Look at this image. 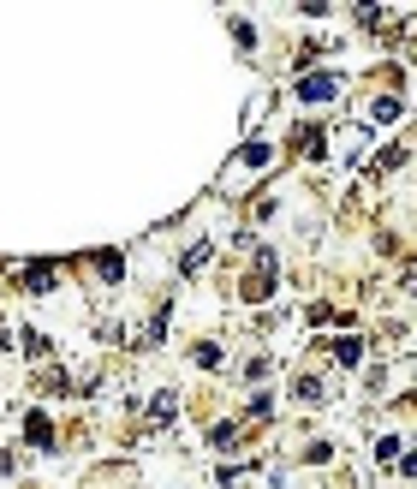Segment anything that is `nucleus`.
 I'll return each instance as SVG.
<instances>
[{"label":"nucleus","instance_id":"1","mask_svg":"<svg viewBox=\"0 0 417 489\" xmlns=\"http://www.w3.org/2000/svg\"><path fill=\"white\" fill-rule=\"evenodd\" d=\"M328 96H340V78L322 72V78H304L298 84V102H328Z\"/></svg>","mask_w":417,"mask_h":489},{"label":"nucleus","instance_id":"2","mask_svg":"<svg viewBox=\"0 0 417 489\" xmlns=\"http://www.w3.org/2000/svg\"><path fill=\"white\" fill-rule=\"evenodd\" d=\"M334 358H340V364H358L364 358V341H358V334H346V341L334 346Z\"/></svg>","mask_w":417,"mask_h":489},{"label":"nucleus","instance_id":"3","mask_svg":"<svg viewBox=\"0 0 417 489\" xmlns=\"http://www.w3.org/2000/svg\"><path fill=\"white\" fill-rule=\"evenodd\" d=\"M24 430H30V442H36V448L54 442V430H48V418H42V412H30V424H24Z\"/></svg>","mask_w":417,"mask_h":489},{"label":"nucleus","instance_id":"4","mask_svg":"<svg viewBox=\"0 0 417 489\" xmlns=\"http://www.w3.org/2000/svg\"><path fill=\"white\" fill-rule=\"evenodd\" d=\"M399 448H406L399 435H381V442H376V460H381V465H388V460H399Z\"/></svg>","mask_w":417,"mask_h":489},{"label":"nucleus","instance_id":"5","mask_svg":"<svg viewBox=\"0 0 417 489\" xmlns=\"http://www.w3.org/2000/svg\"><path fill=\"white\" fill-rule=\"evenodd\" d=\"M376 120H381V126L399 120V96H381V102H376Z\"/></svg>","mask_w":417,"mask_h":489},{"label":"nucleus","instance_id":"6","mask_svg":"<svg viewBox=\"0 0 417 489\" xmlns=\"http://www.w3.org/2000/svg\"><path fill=\"white\" fill-rule=\"evenodd\" d=\"M96 275H102V281H120V257H96Z\"/></svg>","mask_w":417,"mask_h":489}]
</instances>
